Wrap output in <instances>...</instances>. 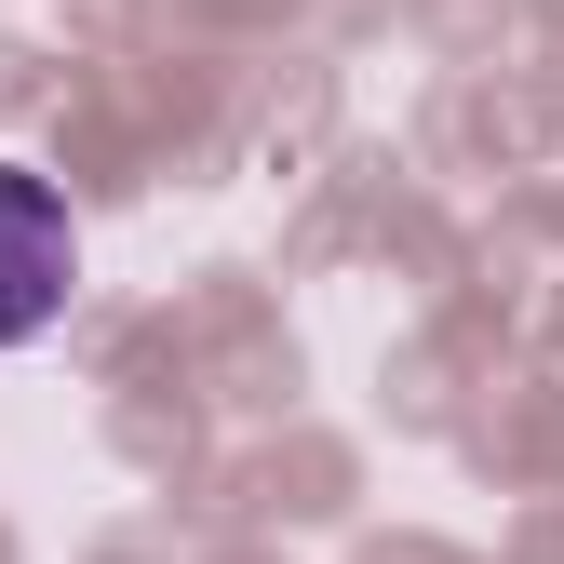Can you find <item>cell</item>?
I'll return each instance as SVG.
<instances>
[{
    "label": "cell",
    "instance_id": "1",
    "mask_svg": "<svg viewBox=\"0 0 564 564\" xmlns=\"http://www.w3.org/2000/svg\"><path fill=\"white\" fill-rule=\"evenodd\" d=\"M67 296H82V229H67V188L0 162V349H28L67 323Z\"/></svg>",
    "mask_w": 564,
    "mask_h": 564
}]
</instances>
